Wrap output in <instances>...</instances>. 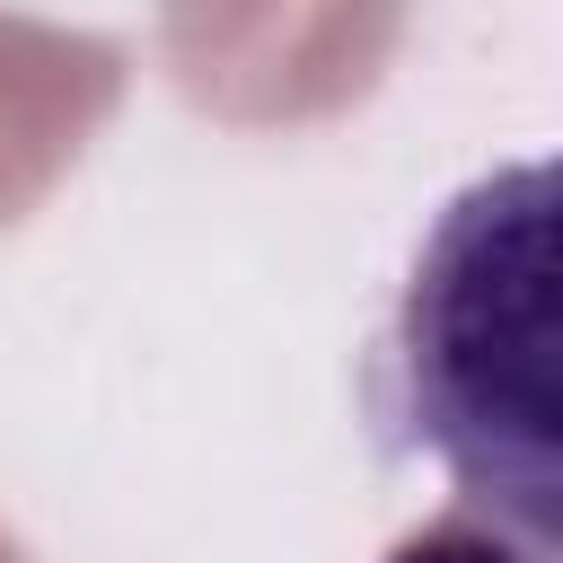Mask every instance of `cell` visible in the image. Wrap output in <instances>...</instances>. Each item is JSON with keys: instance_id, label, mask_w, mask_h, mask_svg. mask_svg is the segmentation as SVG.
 <instances>
[{"instance_id": "obj_1", "label": "cell", "mask_w": 563, "mask_h": 563, "mask_svg": "<svg viewBox=\"0 0 563 563\" xmlns=\"http://www.w3.org/2000/svg\"><path fill=\"white\" fill-rule=\"evenodd\" d=\"M387 449L431 457L466 510L510 537H563V387H554V167L475 176L422 238L369 369Z\"/></svg>"}, {"instance_id": "obj_2", "label": "cell", "mask_w": 563, "mask_h": 563, "mask_svg": "<svg viewBox=\"0 0 563 563\" xmlns=\"http://www.w3.org/2000/svg\"><path fill=\"white\" fill-rule=\"evenodd\" d=\"M387 563H554V554L528 545V537H510L484 510H449V519H422L413 537H396Z\"/></svg>"}]
</instances>
